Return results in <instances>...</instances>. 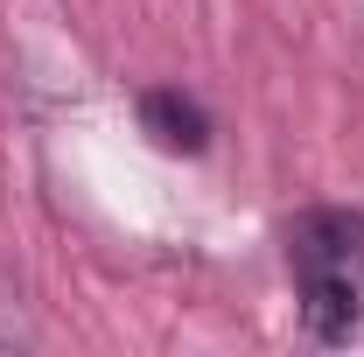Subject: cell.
Returning a JSON list of instances; mask_svg holds the SVG:
<instances>
[{
	"label": "cell",
	"mask_w": 364,
	"mask_h": 357,
	"mask_svg": "<svg viewBox=\"0 0 364 357\" xmlns=\"http://www.w3.org/2000/svg\"><path fill=\"white\" fill-rule=\"evenodd\" d=\"M287 267L301 287V322L316 343H350L364 322V218L309 211L287 231Z\"/></svg>",
	"instance_id": "1"
},
{
	"label": "cell",
	"mask_w": 364,
	"mask_h": 357,
	"mask_svg": "<svg viewBox=\"0 0 364 357\" xmlns=\"http://www.w3.org/2000/svg\"><path fill=\"white\" fill-rule=\"evenodd\" d=\"M140 119H147V134L161 140V147H176V154H196V147L210 140V119H203L196 98H182V91H147V98H140Z\"/></svg>",
	"instance_id": "2"
}]
</instances>
